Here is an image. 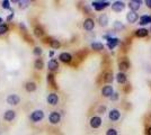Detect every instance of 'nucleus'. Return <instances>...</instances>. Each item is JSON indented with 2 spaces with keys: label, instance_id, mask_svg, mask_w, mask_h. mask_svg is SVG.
<instances>
[{
  "label": "nucleus",
  "instance_id": "nucleus-1",
  "mask_svg": "<svg viewBox=\"0 0 151 135\" xmlns=\"http://www.w3.org/2000/svg\"><path fill=\"white\" fill-rule=\"evenodd\" d=\"M108 6H110L108 1H94L93 2V7L96 10H103L104 8H106Z\"/></svg>",
  "mask_w": 151,
  "mask_h": 135
},
{
  "label": "nucleus",
  "instance_id": "nucleus-2",
  "mask_svg": "<svg viewBox=\"0 0 151 135\" xmlns=\"http://www.w3.org/2000/svg\"><path fill=\"white\" fill-rule=\"evenodd\" d=\"M124 8H125V5L122 1H115L114 3H112V9L115 13H121L124 10Z\"/></svg>",
  "mask_w": 151,
  "mask_h": 135
},
{
  "label": "nucleus",
  "instance_id": "nucleus-3",
  "mask_svg": "<svg viewBox=\"0 0 151 135\" xmlns=\"http://www.w3.org/2000/svg\"><path fill=\"white\" fill-rule=\"evenodd\" d=\"M43 117H44V113H43L42 110H35V112L32 113L31 119H32L33 122H39L41 119H43Z\"/></svg>",
  "mask_w": 151,
  "mask_h": 135
},
{
  "label": "nucleus",
  "instance_id": "nucleus-4",
  "mask_svg": "<svg viewBox=\"0 0 151 135\" xmlns=\"http://www.w3.org/2000/svg\"><path fill=\"white\" fill-rule=\"evenodd\" d=\"M19 101H20V98H19L17 95H9L7 97V102L9 105H13V106H16L18 105Z\"/></svg>",
  "mask_w": 151,
  "mask_h": 135
},
{
  "label": "nucleus",
  "instance_id": "nucleus-5",
  "mask_svg": "<svg viewBox=\"0 0 151 135\" xmlns=\"http://www.w3.org/2000/svg\"><path fill=\"white\" fill-rule=\"evenodd\" d=\"M141 5H142L141 0H132L129 2V7L131 8V11H136L138 9H140Z\"/></svg>",
  "mask_w": 151,
  "mask_h": 135
},
{
  "label": "nucleus",
  "instance_id": "nucleus-6",
  "mask_svg": "<svg viewBox=\"0 0 151 135\" xmlns=\"http://www.w3.org/2000/svg\"><path fill=\"white\" fill-rule=\"evenodd\" d=\"M138 19H139V15H138L135 11H130V13L126 15V20H128L130 24L136 23V20Z\"/></svg>",
  "mask_w": 151,
  "mask_h": 135
},
{
  "label": "nucleus",
  "instance_id": "nucleus-7",
  "mask_svg": "<svg viewBox=\"0 0 151 135\" xmlns=\"http://www.w3.org/2000/svg\"><path fill=\"white\" fill-rule=\"evenodd\" d=\"M114 94V90H113V87L112 86H105L103 89H102V95L104 97H110Z\"/></svg>",
  "mask_w": 151,
  "mask_h": 135
},
{
  "label": "nucleus",
  "instance_id": "nucleus-8",
  "mask_svg": "<svg viewBox=\"0 0 151 135\" xmlns=\"http://www.w3.org/2000/svg\"><path fill=\"white\" fill-rule=\"evenodd\" d=\"M94 27H95V23L92 18H87V19L85 20V23H84V28H85L86 31L90 32V31L94 29Z\"/></svg>",
  "mask_w": 151,
  "mask_h": 135
},
{
  "label": "nucleus",
  "instance_id": "nucleus-9",
  "mask_svg": "<svg viewBox=\"0 0 151 135\" xmlns=\"http://www.w3.org/2000/svg\"><path fill=\"white\" fill-rule=\"evenodd\" d=\"M100 125H102V118H100V117L94 116V117L90 119V126H92L93 128H98Z\"/></svg>",
  "mask_w": 151,
  "mask_h": 135
},
{
  "label": "nucleus",
  "instance_id": "nucleus-10",
  "mask_svg": "<svg viewBox=\"0 0 151 135\" xmlns=\"http://www.w3.org/2000/svg\"><path fill=\"white\" fill-rule=\"evenodd\" d=\"M120 116H121V113H120V110H117V109H112V110L110 112V114H108L110 119L113 120V122L118 120V119H120Z\"/></svg>",
  "mask_w": 151,
  "mask_h": 135
},
{
  "label": "nucleus",
  "instance_id": "nucleus-11",
  "mask_svg": "<svg viewBox=\"0 0 151 135\" xmlns=\"http://www.w3.org/2000/svg\"><path fill=\"white\" fill-rule=\"evenodd\" d=\"M49 119H50V122H51L52 124H57V123L60 122V119H61V116H60V114H59L57 112H53V113L50 114Z\"/></svg>",
  "mask_w": 151,
  "mask_h": 135
},
{
  "label": "nucleus",
  "instance_id": "nucleus-12",
  "mask_svg": "<svg viewBox=\"0 0 151 135\" xmlns=\"http://www.w3.org/2000/svg\"><path fill=\"white\" fill-rule=\"evenodd\" d=\"M118 43H120V39H115V37H110V39H107V46L111 50H113L114 47H116L118 45Z\"/></svg>",
  "mask_w": 151,
  "mask_h": 135
},
{
  "label": "nucleus",
  "instance_id": "nucleus-13",
  "mask_svg": "<svg viewBox=\"0 0 151 135\" xmlns=\"http://www.w3.org/2000/svg\"><path fill=\"white\" fill-rule=\"evenodd\" d=\"M47 68H49V70H51V71H57V69H59V63H57V60H54V59L50 60L49 63H47Z\"/></svg>",
  "mask_w": 151,
  "mask_h": 135
},
{
  "label": "nucleus",
  "instance_id": "nucleus-14",
  "mask_svg": "<svg viewBox=\"0 0 151 135\" xmlns=\"http://www.w3.org/2000/svg\"><path fill=\"white\" fill-rule=\"evenodd\" d=\"M46 100H47V102L50 104V105H52V106H54V105H57V101H59V98H57V95L55 94H50L47 98H46Z\"/></svg>",
  "mask_w": 151,
  "mask_h": 135
},
{
  "label": "nucleus",
  "instance_id": "nucleus-15",
  "mask_svg": "<svg viewBox=\"0 0 151 135\" xmlns=\"http://www.w3.org/2000/svg\"><path fill=\"white\" fill-rule=\"evenodd\" d=\"M59 59L62 61V62H64V63H68V62H70L71 61V54L70 53H67V52H63V53H61L60 55H59Z\"/></svg>",
  "mask_w": 151,
  "mask_h": 135
},
{
  "label": "nucleus",
  "instance_id": "nucleus-16",
  "mask_svg": "<svg viewBox=\"0 0 151 135\" xmlns=\"http://www.w3.org/2000/svg\"><path fill=\"white\" fill-rule=\"evenodd\" d=\"M98 23H99V25H100V26H103V27L107 26V24H108V17H107L105 14L100 15V16H99V18H98Z\"/></svg>",
  "mask_w": 151,
  "mask_h": 135
},
{
  "label": "nucleus",
  "instance_id": "nucleus-17",
  "mask_svg": "<svg viewBox=\"0 0 151 135\" xmlns=\"http://www.w3.org/2000/svg\"><path fill=\"white\" fill-rule=\"evenodd\" d=\"M15 116H16V113H15L14 110H7V112L5 113V115H3V118H5L6 120L10 122V120H13V119L15 118Z\"/></svg>",
  "mask_w": 151,
  "mask_h": 135
},
{
  "label": "nucleus",
  "instance_id": "nucleus-18",
  "mask_svg": "<svg viewBox=\"0 0 151 135\" xmlns=\"http://www.w3.org/2000/svg\"><path fill=\"white\" fill-rule=\"evenodd\" d=\"M148 33H149V31L146 29V28H139V29L135 32V35H136L138 37H146V36L148 35Z\"/></svg>",
  "mask_w": 151,
  "mask_h": 135
},
{
  "label": "nucleus",
  "instance_id": "nucleus-19",
  "mask_svg": "<svg viewBox=\"0 0 151 135\" xmlns=\"http://www.w3.org/2000/svg\"><path fill=\"white\" fill-rule=\"evenodd\" d=\"M151 23V16H148V15H143V16H141V18H140V25H148V24H150Z\"/></svg>",
  "mask_w": 151,
  "mask_h": 135
},
{
  "label": "nucleus",
  "instance_id": "nucleus-20",
  "mask_svg": "<svg viewBox=\"0 0 151 135\" xmlns=\"http://www.w3.org/2000/svg\"><path fill=\"white\" fill-rule=\"evenodd\" d=\"M116 80L118 83H125L126 82V76L124 72H120L116 74Z\"/></svg>",
  "mask_w": 151,
  "mask_h": 135
},
{
  "label": "nucleus",
  "instance_id": "nucleus-21",
  "mask_svg": "<svg viewBox=\"0 0 151 135\" xmlns=\"http://www.w3.org/2000/svg\"><path fill=\"white\" fill-rule=\"evenodd\" d=\"M129 67H130V64H129V62H128L126 60L122 61V62L120 63V65H118V68H120L121 72H124V71H126V70L129 69Z\"/></svg>",
  "mask_w": 151,
  "mask_h": 135
},
{
  "label": "nucleus",
  "instance_id": "nucleus-22",
  "mask_svg": "<svg viewBox=\"0 0 151 135\" xmlns=\"http://www.w3.org/2000/svg\"><path fill=\"white\" fill-rule=\"evenodd\" d=\"M92 49L95 50V51H102V50H104V45L99 42H94L92 44Z\"/></svg>",
  "mask_w": 151,
  "mask_h": 135
},
{
  "label": "nucleus",
  "instance_id": "nucleus-23",
  "mask_svg": "<svg viewBox=\"0 0 151 135\" xmlns=\"http://www.w3.org/2000/svg\"><path fill=\"white\" fill-rule=\"evenodd\" d=\"M26 90H27L28 92L35 91V90H36V84H35L34 82H27V83H26Z\"/></svg>",
  "mask_w": 151,
  "mask_h": 135
},
{
  "label": "nucleus",
  "instance_id": "nucleus-24",
  "mask_svg": "<svg viewBox=\"0 0 151 135\" xmlns=\"http://www.w3.org/2000/svg\"><path fill=\"white\" fill-rule=\"evenodd\" d=\"M34 67H35V69H37V70H42V69L44 68V62H43L41 59H37V60L35 61V63H34Z\"/></svg>",
  "mask_w": 151,
  "mask_h": 135
},
{
  "label": "nucleus",
  "instance_id": "nucleus-25",
  "mask_svg": "<svg viewBox=\"0 0 151 135\" xmlns=\"http://www.w3.org/2000/svg\"><path fill=\"white\" fill-rule=\"evenodd\" d=\"M113 79H114V77H113V73L112 72H106L105 74H104V81L105 82H112L113 81Z\"/></svg>",
  "mask_w": 151,
  "mask_h": 135
},
{
  "label": "nucleus",
  "instance_id": "nucleus-26",
  "mask_svg": "<svg viewBox=\"0 0 151 135\" xmlns=\"http://www.w3.org/2000/svg\"><path fill=\"white\" fill-rule=\"evenodd\" d=\"M34 34H35V36H36V37H41V36H43V34H44L43 28H42V27H39V26L35 27V28H34Z\"/></svg>",
  "mask_w": 151,
  "mask_h": 135
},
{
  "label": "nucleus",
  "instance_id": "nucleus-27",
  "mask_svg": "<svg viewBox=\"0 0 151 135\" xmlns=\"http://www.w3.org/2000/svg\"><path fill=\"white\" fill-rule=\"evenodd\" d=\"M8 32V26L6 24H1L0 25V35H3Z\"/></svg>",
  "mask_w": 151,
  "mask_h": 135
},
{
  "label": "nucleus",
  "instance_id": "nucleus-28",
  "mask_svg": "<svg viewBox=\"0 0 151 135\" xmlns=\"http://www.w3.org/2000/svg\"><path fill=\"white\" fill-rule=\"evenodd\" d=\"M50 44H51V46H52L53 49H59V47H60V42L57 41V39H51Z\"/></svg>",
  "mask_w": 151,
  "mask_h": 135
},
{
  "label": "nucleus",
  "instance_id": "nucleus-29",
  "mask_svg": "<svg viewBox=\"0 0 151 135\" xmlns=\"http://www.w3.org/2000/svg\"><path fill=\"white\" fill-rule=\"evenodd\" d=\"M113 26L115 29H123V28H124V26H123V24H122L121 21H115Z\"/></svg>",
  "mask_w": 151,
  "mask_h": 135
},
{
  "label": "nucleus",
  "instance_id": "nucleus-30",
  "mask_svg": "<svg viewBox=\"0 0 151 135\" xmlns=\"http://www.w3.org/2000/svg\"><path fill=\"white\" fill-rule=\"evenodd\" d=\"M1 6H2V8H5V9H10V2H9L8 0H3V1L1 2Z\"/></svg>",
  "mask_w": 151,
  "mask_h": 135
},
{
  "label": "nucleus",
  "instance_id": "nucleus-31",
  "mask_svg": "<svg viewBox=\"0 0 151 135\" xmlns=\"http://www.w3.org/2000/svg\"><path fill=\"white\" fill-rule=\"evenodd\" d=\"M47 82L49 83H51L53 87H55V82H54V77L52 76V74H49L47 76Z\"/></svg>",
  "mask_w": 151,
  "mask_h": 135
},
{
  "label": "nucleus",
  "instance_id": "nucleus-32",
  "mask_svg": "<svg viewBox=\"0 0 151 135\" xmlns=\"http://www.w3.org/2000/svg\"><path fill=\"white\" fill-rule=\"evenodd\" d=\"M33 53H34V55H37V57H39V55L42 54V49H41V47H35V49H34V51H33Z\"/></svg>",
  "mask_w": 151,
  "mask_h": 135
},
{
  "label": "nucleus",
  "instance_id": "nucleus-33",
  "mask_svg": "<svg viewBox=\"0 0 151 135\" xmlns=\"http://www.w3.org/2000/svg\"><path fill=\"white\" fill-rule=\"evenodd\" d=\"M18 3H19V7L24 9V8H26V7L28 6L29 2H28V1H18Z\"/></svg>",
  "mask_w": 151,
  "mask_h": 135
},
{
  "label": "nucleus",
  "instance_id": "nucleus-34",
  "mask_svg": "<svg viewBox=\"0 0 151 135\" xmlns=\"http://www.w3.org/2000/svg\"><path fill=\"white\" fill-rule=\"evenodd\" d=\"M106 135H117V131L115 128H110L107 132H106Z\"/></svg>",
  "mask_w": 151,
  "mask_h": 135
},
{
  "label": "nucleus",
  "instance_id": "nucleus-35",
  "mask_svg": "<svg viewBox=\"0 0 151 135\" xmlns=\"http://www.w3.org/2000/svg\"><path fill=\"white\" fill-rule=\"evenodd\" d=\"M111 99H112V100H117V99H118V94H117V92H114L113 95H112V96H111Z\"/></svg>",
  "mask_w": 151,
  "mask_h": 135
},
{
  "label": "nucleus",
  "instance_id": "nucleus-36",
  "mask_svg": "<svg viewBox=\"0 0 151 135\" xmlns=\"http://www.w3.org/2000/svg\"><path fill=\"white\" fill-rule=\"evenodd\" d=\"M146 5L148 8H151V0H146Z\"/></svg>",
  "mask_w": 151,
  "mask_h": 135
},
{
  "label": "nucleus",
  "instance_id": "nucleus-37",
  "mask_svg": "<svg viewBox=\"0 0 151 135\" xmlns=\"http://www.w3.org/2000/svg\"><path fill=\"white\" fill-rule=\"evenodd\" d=\"M104 110H105V107H100V108H99V113H100V114H103Z\"/></svg>",
  "mask_w": 151,
  "mask_h": 135
},
{
  "label": "nucleus",
  "instance_id": "nucleus-38",
  "mask_svg": "<svg viewBox=\"0 0 151 135\" xmlns=\"http://www.w3.org/2000/svg\"><path fill=\"white\" fill-rule=\"evenodd\" d=\"M13 18H14V14H11V15H9L7 19H8V20H10V19H13Z\"/></svg>",
  "mask_w": 151,
  "mask_h": 135
},
{
  "label": "nucleus",
  "instance_id": "nucleus-39",
  "mask_svg": "<svg viewBox=\"0 0 151 135\" xmlns=\"http://www.w3.org/2000/svg\"><path fill=\"white\" fill-rule=\"evenodd\" d=\"M147 134H148V135H151V126L149 127V128H148V131H147Z\"/></svg>",
  "mask_w": 151,
  "mask_h": 135
},
{
  "label": "nucleus",
  "instance_id": "nucleus-40",
  "mask_svg": "<svg viewBox=\"0 0 151 135\" xmlns=\"http://www.w3.org/2000/svg\"><path fill=\"white\" fill-rule=\"evenodd\" d=\"M1 21H2V19H1V18H0V23H1ZM0 25H1V24H0Z\"/></svg>",
  "mask_w": 151,
  "mask_h": 135
},
{
  "label": "nucleus",
  "instance_id": "nucleus-41",
  "mask_svg": "<svg viewBox=\"0 0 151 135\" xmlns=\"http://www.w3.org/2000/svg\"><path fill=\"white\" fill-rule=\"evenodd\" d=\"M150 32H151V25H150Z\"/></svg>",
  "mask_w": 151,
  "mask_h": 135
}]
</instances>
